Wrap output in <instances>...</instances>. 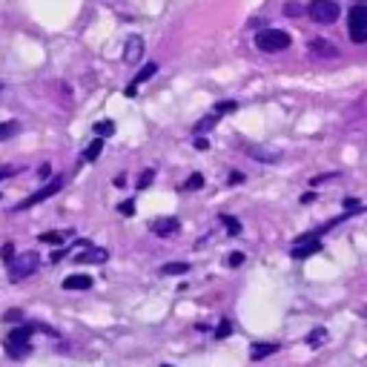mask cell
Returning a JSON list of instances; mask_svg holds the SVG:
<instances>
[{
	"mask_svg": "<svg viewBox=\"0 0 367 367\" xmlns=\"http://www.w3.org/2000/svg\"><path fill=\"white\" fill-rule=\"evenodd\" d=\"M290 43H293V38L287 35L284 29H261L259 35H255V46H259L261 52H284Z\"/></svg>",
	"mask_w": 367,
	"mask_h": 367,
	"instance_id": "cell-1",
	"label": "cell"
},
{
	"mask_svg": "<svg viewBox=\"0 0 367 367\" xmlns=\"http://www.w3.org/2000/svg\"><path fill=\"white\" fill-rule=\"evenodd\" d=\"M38 267H40V255H38L35 250H29V252H23V255H18V259L9 261V279H12V281L29 279Z\"/></svg>",
	"mask_w": 367,
	"mask_h": 367,
	"instance_id": "cell-2",
	"label": "cell"
},
{
	"mask_svg": "<svg viewBox=\"0 0 367 367\" xmlns=\"http://www.w3.org/2000/svg\"><path fill=\"white\" fill-rule=\"evenodd\" d=\"M342 14L339 3H333V0H313V3L307 6V18L313 23H336V18Z\"/></svg>",
	"mask_w": 367,
	"mask_h": 367,
	"instance_id": "cell-3",
	"label": "cell"
},
{
	"mask_svg": "<svg viewBox=\"0 0 367 367\" xmlns=\"http://www.w3.org/2000/svg\"><path fill=\"white\" fill-rule=\"evenodd\" d=\"M347 29H350V40H353V43H364L367 40V6L364 3L350 9Z\"/></svg>",
	"mask_w": 367,
	"mask_h": 367,
	"instance_id": "cell-4",
	"label": "cell"
},
{
	"mask_svg": "<svg viewBox=\"0 0 367 367\" xmlns=\"http://www.w3.org/2000/svg\"><path fill=\"white\" fill-rule=\"evenodd\" d=\"M60 189H63V178H52V181L46 184V187H40L38 193H32V196H29L23 204H18V206H14V213L29 210V206H35V204H40V201H46V198H52L55 193H60Z\"/></svg>",
	"mask_w": 367,
	"mask_h": 367,
	"instance_id": "cell-5",
	"label": "cell"
},
{
	"mask_svg": "<svg viewBox=\"0 0 367 367\" xmlns=\"http://www.w3.org/2000/svg\"><path fill=\"white\" fill-rule=\"evenodd\" d=\"M318 250H322V241L310 233V235H301V238H296V244H293V259H307V255H316Z\"/></svg>",
	"mask_w": 367,
	"mask_h": 367,
	"instance_id": "cell-6",
	"label": "cell"
},
{
	"mask_svg": "<svg viewBox=\"0 0 367 367\" xmlns=\"http://www.w3.org/2000/svg\"><path fill=\"white\" fill-rule=\"evenodd\" d=\"M307 49H310L313 58H339V49L330 40H324V38H313Z\"/></svg>",
	"mask_w": 367,
	"mask_h": 367,
	"instance_id": "cell-7",
	"label": "cell"
},
{
	"mask_svg": "<svg viewBox=\"0 0 367 367\" xmlns=\"http://www.w3.org/2000/svg\"><path fill=\"white\" fill-rule=\"evenodd\" d=\"M109 259V252L101 250V247H92V250H84V252H78L75 255V261L78 264H104Z\"/></svg>",
	"mask_w": 367,
	"mask_h": 367,
	"instance_id": "cell-8",
	"label": "cell"
},
{
	"mask_svg": "<svg viewBox=\"0 0 367 367\" xmlns=\"http://www.w3.org/2000/svg\"><path fill=\"white\" fill-rule=\"evenodd\" d=\"M141 55H143V40H141L138 35H132V38H126V49H123V60H126V63H138V60H141Z\"/></svg>",
	"mask_w": 367,
	"mask_h": 367,
	"instance_id": "cell-9",
	"label": "cell"
},
{
	"mask_svg": "<svg viewBox=\"0 0 367 367\" xmlns=\"http://www.w3.org/2000/svg\"><path fill=\"white\" fill-rule=\"evenodd\" d=\"M152 233L155 235H172V233H178V218H158V221H152Z\"/></svg>",
	"mask_w": 367,
	"mask_h": 367,
	"instance_id": "cell-10",
	"label": "cell"
},
{
	"mask_svg": "<svg viewBox=\"0 0 367 367\" xmlns=\"http://www.w3.org/2000/svg\"><path fill=\"white\" fill-rule=\"evenodd\" d=\"M89 287H92V276H84V273L63 279V290H89Z\"/></svg>",
	"mask_w": 367,
	"mask_h": 367,
	"instance_id": "cell-11",
	"label": "cell"
},
{
	"mask_svg": "<svg viewBox=\"0 0 367 367\" xmlns=\"http://www.w3.org/2000/svg\"><path fill=\"white\" fill-rule=\"evenodd\" d=\"M279 350V344H252L250 347V359L252 362H261V359H267L270 353H276Z\"/></svg>",
	"mask_w": 367,
	"mask_h": 367,
	"instance_id": "cell-12",
	"label": "cell"
},
{
	"mask_svg": "<svg viewBox=\"0 0 367 367\" xmlns=\"http://www.w3.org/2000/svg\"><path fill=\"white\" fill-rule=\"evenodd\" d=\"M21 132V123L18 121H6V123H0V141H9Z\"/></svg>",
	"mask_w": 367,
	"mask_h": 367,
	"instance_id": "cell-13",
	"label": "cell"
},
{
	"mask_svg": "<svg viewBox=\"0 0 367 367\" xmlns=\"http://www.w3.org/2000/svg\"><path fill=\"white\" fill-rule=\"evenodd\" d=\"M158 72V63H147V67H143L138 75H135V81H132V86H141L143 81H150V78Z\"/></svg>",
	"mask_w": 367,
	"mask_h": 367,
	"instance_id": "cell-14",
	"label": "cell"
},
{
	"mask_svg": "<svg viewBox=\"0 0 367 367\" xmlns=\"http://www.w3.org/2000/svg\"><path fill=\"white\" fill-rule=\"evenodd\" d=\"M101 150H104V138H95L89 147H86V152H84V158L86 161H98V155H101Z\"/></svg>",
	"mask_w": 367,
	"mask_h": 367,
	"instance_id": "cell-15",
	"label": "cell"
},
{
	"mask_svg": "<svg viewBox=\"0 0 367 367\" xmlns=\"http://www.w3.org/2000/svg\"><path fill=\"white\" fill-rule=\"evenodd\" d=\"M187 270H189V264H181V261H172V264H164V267H161V273H164V276H184V273H187Z\"/></svg>",
	"mask_w": 367,
	"mask_h": 367,
	"instance_id": "cell-16",
	"label": "cell"
},
{
	"mask_svg": "<svg viewBox=\"0 0 367 367\" xmlns=\"http://www.w3.org/2000/svg\"><path fill=\"white\" fill-rule=\"evenodd\" d=\"M235 109H238V104L235 101H221V104H215V118H221V115H227V113H235Z\"/></svg>",
	"mask_w": 367,
	"mask_h": 367,
	"instance_id": "cell-17",
	"label": "cell"
},
{
	"mask_svg": "<svg viewBox=\"0 0 367 367\" xmlns=\"http://www.w3.org/2000/svg\"><path fill=\"white\" fill-rule=\"evenodd\" d=\"M95 132H98L101 138L115 135V123H113V121H98V123H95Z\"/></svg>",
	"mask_w": 367,
	"mask_h": 367,
	"instance_id": "cell-18",
	"label": "cell"
},
{
	"mask_svg": "<svg viewBox=\"0 0 367 367\" xmlns=\"http://www.w3.org/2000/svg\"><path fill=\"white\" fill-rule=\"evenodd\" d=\"M40 241L43 244H63V241H67V233H43Z\"/></svg>",
	"mask_w": 367,
	"mask_h": 367,
	"instance_id": "cell-19",
	"label": "cell"
},
{
	"mask_svg": "<svg viewBox=\"0 0 367 367\" xmlns=\"http://www.w3.org/2000/svg\"><path fill=\"white\" fill-rule=\"evenodd\" d=\"M301 12H305V6L296 3V0H290V3H284V14H287V18H301Z\"/></svg>",
	"mask_w": 367,
	"mask_h": 367,
	"instance_id": "cell-20",
	"label": "cell"
},
{
	"mask_svg": "<svg viewBox=\"0 0 367 367\" xmlns=\"http://www.w3.org/2000/svg\"><path fill=\"white\" fill-rule=\"evenodd\" d=\"M221 221H224V227H227L230 235H238V233H241V224H238V218H233V215H221Z\"/></svg>",
	"mask_w": 367,
	"mask_h": 367,
	"instance_id": "cell-21",
	"label": "cell"
},
{
	"mask_svg": "<svg viewBox=\"0 0 367 367\" xmlns=\"http://www.w3.org/2000/svg\"><path fill=\"white\" fill-rule=\"evenodd\" d=\"M201 187H204V175L196 172V175H189V181H187L181 189H189V193H193V189H201Z\"/></svg>",
	"mask_w": 367,
	"mask_h": 367,
	"instance_id": "cell-22",
	"label": "cell"
},
{
	"mask_svg": "<svg viewBox=\"0 0 367 367\" xmlns=\"http://www.w3.org/2000/svg\"><path fill=\"white\" fill-rule=\"evenodd\" d=\"M233 333V324H230V318H221V324H218V330H215V339H227Z\"/></svg>",
	"mask_w": 367,
	"mask_h": 367,
	"instance_id": "cell-23",
	"label": "cell"
},
{
	"mask_svg": "<svg viewBox=\"0 0 367 367\" xmlns=\"http://www.w3.org/2000/svg\"><path fill=\"white\" fill-rule=\"evenodd\" d=\"M215 115H210V118H201L198 123H196V132H206V130H213V126H215Z\"/></svg>",
	"mask_w": 367,
	"mask_h": 367,
	"instance_id": "cell-24",
	"label": "cell"
},
{
	"mask_svg": "<svg viewBox=\"0 0 367 367\" xmlns=\"http://www.w3.org/2000/svg\"><path fill=\"white\" fill-rule=\"evenodd\" d=\"M324 339H327V333H324V327H318V330H313V333H310V339H307V342H310V344L316 347V344H322Z\"/></svg>",
	"mask_w": 367,
	"mask_h": 367,
	"instance_id": "cell-25",
	"label": "cell"
},
{
	"mask_svg": "<svg viewBox=\"0 0 367 367\" xmlns=\"http://www.w3.org/2000/svg\"><path fill=\"white\" fill-rule=\"evenodd\" d=\"M152 178H155V172H152V169L141 172V178H138V189H147V187L152 184Z\"/></svg>",
	"mask_w": 367,
	"mask_h": 367,
	"instance_id": "cell-26",
	"label": "cell"
},
{
	"mask_svg": "<svg viewBox=\"0 0 367 367\" xmlns=\"http://www.w3.org/2000/svg\"><path fill=\"white\" fill-rule=\"evenodd\" d=\"M118 213H121V215H132V213H135V204H132V201H123V204L118 206Z\"/></svg>",
	"mask_w": 367,
	"mask_h": 367,
	"instance_id": "cell-27",
	"label": "cell"
},
{
	"mask_svg": "<svg viewBox=\"0 0 367 367\" xmlns=\"http://www.w3.org/2000/svg\"><path fill=\"white\" fill-rule=\"evenodd\" d=\"M344 206L350 213H359L362 210V204H359V198H344Z\"/></svg>",
	"mask_w": 367,
	"mask_h": 367,
	"instance_id": "cell-28",
	"label": "cell"
},
{
	"mask_svg": "<svg viewBox=\"0 0 367 367\" xmlns=\"http://www.w3.org/2000/svg\"><path fill=\"white\" fill-rule=\"evenodd\" d=\"M241 261H244V255H241V252H233L230 259H227V264H230V267H238V264H241Z\"/></svg>",
	"mask_w": 367,
	"mask_h": 367,
	"instance_id": "cell-29",
	"label": "cell"
},
{
	"mask_svg": "<svg viewBox=\"0 0 367 367\" xmlns=\"http://www.w3.org/2000/svg\"><path fill=\"white\" fill-rule=\"evenodd\" d=\"M12 247H14V244H3V259H6V261L14 259V250H12Z\"/></svg>",
	"mask_w": 367,
	"mask_h": 367,
	"instance_id": "cell-30",
	"label": "cell"
},
{
	"mask_svg": "<svg viewBox=\"0 0 367 367\" xmlns=\"http://www.w3.org/2000/svg\"><path fill=\"white\" fill-rule=\"evenodd\" d=\"M196 150H210V141H206V138H196Z\"/></svg>",
	"mask_w": 367,
	"mask_h": 367,
	"instance_id": "cell-31",
	"label": "cell"
},
{
	"mask_svg": "<svg viewBox=\"0 0 367 367\" xmlns=\"http://www.w3.org/2000/svg\"><path fill=\"white\" fill-rule=\"evenodd\" d=\"M14 172H18L14 167H0V178H9V175H14Z\"/></svg>",
	"mask_w": 367,
	"mask_h": 367,
	"instance_id": "cell-32",
	"label": "cell"
},
{
	"mask_svg": "<svg viewBox=\"0 0 367 367\" xmlns=\"http://www.w3.org/2000/svg\"><path fill=\"white\" fill-rule=\"evenodd\" d=\"M18 318H21V310H9L6 313V322H18Z\"/></svg>",
	"mask_w": 367,
	"mask_h": 367,
	"instance_id": "cell-33",
	"label": "cell"
},
{
	"mask_svg": "<svg viewBox=\"0 0 367 367\" xmlns=\"http://www.w3.org/2000/svg\"><path fill=\"white\" fill-rule=\"evenodd\" d=\"M241 181H244L241 172H233V175H230V184H241Z\"/></svg>",
	"mask_w": 367,
	"mask_h": 367,
	"instance_id": "cell-34",
	"label": "cell"
},
{
	"mask_svg": "<svg viewBox=\"0 0 367 367\" xmlns=\"http://www.w3.org/2000/svg\"><path fill=\"white\" fill-rule=\"evenodd\" d=\"M161 367H172V364H161Z\"/></svg>",
	"mask_w": 367,
	"mask_h": 367,
	"instance_id": "cell-35",
	"label": "cell"
},
{
	"mask_svg": "<svg viewBox=\"0 0 367 367\" xmlns=\"http://www.w3.org/2000/svg\"><path fill=\"white\" fill-rule=\"evenodd\" d=\"M0 92H3V84H0Z\"/></svg>",
	"mask_w": 367,
	"mask_h": 367,
	"instance_id": "cell-36",
	"label": "cell"
}]
</instances>
